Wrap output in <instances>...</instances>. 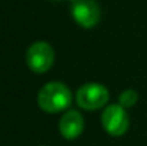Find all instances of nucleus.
<instances>
[{
  "instance_id": "1",
  "label": "nucleus",
  "mask_w": 147,
  "mask_h": 146,
  "mask_svg": "<svg viewBox=\"0 0 147 146\" xmlns=\"http://www.w3.org/2000/svg\"><path fill=\"white\" fill-rule=\"evenodd\" d=\"M37 103L47 113H59L71 105V92L64 83L50 82L39 90Z\"/></svg>"
},
{
  "instance_id": "2",
  "label": "nucleus",
  "mask_w": 147,
  "mask_h": 146,
  "mask_svg": "<svg viewBox=\"0 0 147 146\" xmlns=\"http://www.w3.org/2000/svg\"><path fill=\"white\" fill-rule=\"evenodd\" d=\"M54 62V50L47 42H34L26 52V65L34 73H46Z\"/></svg>"
},
{
  "instance_id": "3",
  "label": "nucleus",
  "mask_w": 147,
  "mask_h": 146,
  "mask_svg": "<svg viewBox=\"0 0 147 146\" xmlns=\"http://www.w3.org/2000/svg\"><path fill=\"white\" fill-rule=\"evenodd\" d=\"M101 125L111 136H121L130 126V119L126 109L120 105H109L101 113Z\"/></svg>"
},
{
  "instance_id": "4",
  "label": "nucleus",
  "mask_w": 147,
  "mask_h": 146,
  "mask_svg": "<svg viewBox=\"0 0 147 146\" xmlns=\"http://www.w3.org/2000/svg\"><path fill=\"white\" fill-rule=\"evenodd\" d=\"M76 100L84 110L101 109L109 100V90L100 83H86L77 90Z\"/></svg>"
},
{
  "instance_id": "5",
  "label": "nucleus",
  "mask_w": 147,
  "mask_h": 146,
  "mask_svg": "<svg viewBox=\"0 0 147 146\" xmlns=\"http://www.w3.org/2000/svg\"><path fill=\"white\" fill-rule=\"evenodd\" d=\"M71 16L77 24L90 29L100 20V7L96 0H74L71 6Z\"/></svg>"
},
{
  "instance_id": "6",
  "label": "nucleus",
  "mask_w": 147,
  "mask_h": 146,
  "mask_svg": "<svg viewBox=\"0 0 147 146\" xmlns=\"http://www.w3.org/2000/svg\"><path fill=\"white\" fill-rule=\"evenodd\" d=\"M84 129V119L77 110H67L59 123V130L61 136L67 141H73L82 135Z\"/></svg>"
},
{
  "instance_id": "7",
  "label": "nucleus",
  "mask_w": 147,
  "mask_h": 146,
  "mask_svg": "<svg viewBox=\"0 0 147 146\" xmlns=\"http://www.w3.org/2000/svg\"><path fill=\"white\" fill-rule=\"evenodd\" d=\"M137 92L136 90H133V89H126L124 92H121V95L119 97V105L120 106H123L124 109L126 107H131L133 105H136V102H137Z\"/></svg>"
}]
</instances>
